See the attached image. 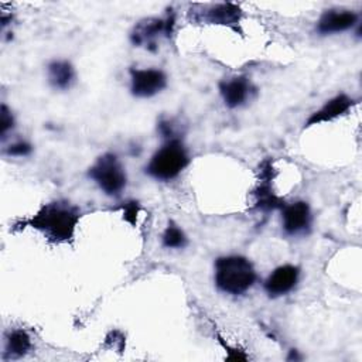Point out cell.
<instances>
[{
  "mask_svg": "<svg viewBox=\"0 0 362 362\" xmlns=\"http://www.w3.org/2000/svg\"><path fill=\"white\" fill-rule=\"evenodd\" d=\"M256 204L257 208L269 211V209H276V208H283L284 202L281 198H279L277 195L273 194V191L270 189L269 185H262L259 187L257 192H256Z\"/></svg>",
  "mask_w": 362,
  "mask_h": 362,
  "instance_id": "15",
  "label": "cell"
},
{
  "mask_svg": "<svg viewBox=\"0 0 362 362\" xmlns=\"http://www.w3.org/2000/svg\"><path fill=\"white\" fill-rule=\"evenodd\" d=\"M256 281L253 264L243 256H223L215 262V283L228 294H242Z\"/></svg>",
  "mask_w": 362,
  "mask_h": 362,
  "instance_id": "2",
  "label": "cell"
},
{
  "mask_svg": "<svg viewBox=\"0 0 362 362\" xmlns=\"http://www.w3.org/2000/svg\"><path fill=\"white\" fill-rule=\"evenodd\" d=\"M74 78L75 72L68 61H54L48 65V81L55 89H68Z\"/></svg>",
  "mask_w": 362,
  "mask_h": 362,
  "instance_id": "13",
  "label": "cell"
},
{
  "mask_svg": "<svg viewBox=\"0 0 362 362\" xmlns=\"http://www.w3.org/2000/svg\"><path fill=\"white\" fill-rule=\"evenodd\" d=\"M89 177L107 195H119L126 187V173L112 153L100 156L89 168Z\"/></svg>",
  "mask_w": 362,
  "mask_h": 362,
  "instance_id": "4",
  "label": "cell"
},
{
  "mask_svg": "<svg viewBox=\"0 0 362 362\" xmlns=\"http://www.w3.org/2000/svg\"><path fill=\"white\" fill-rule=\"evenodd\" d=\"M79 212L68 202L45 204L30 221V226L41 230L55 242H65L74 236Z\"/></svg>",
  "mask_w": 362,
  "mask_h": 362,
  "instance_id": "1",
  "label": "cell"
},
{
  "mask_svg": "<svg viewBox=\"0 0 362 362\" xmlns=\"http://www.w3.org/2000/svg\"><path fill=\"white\" fill-rule=\"evenodd\" d=\"M358 23V16L349 10H329L318 20L317 30L321 34L341 33L352 28Z\"/></svg>",
  "mask_w": 362,
  "mask_h": 362,
  "instance_id": "8",
  "label": "cell"
},
{
  "mask_svg": "<svg viewBox=\"0 0 362 362\" xmlns=\"http://www.w3.org/2000/svg\"><path fill=\"white\" fill-rule=\"evenodd\" d=\"M300 270L293 264H284L274 269L264 280V290L270 297H280L294 288L298 281Z\"/></svg>",
  "mask_w": 362,
  "mask_h": 362,
  "instance_id": "6",
  "label": "cell"
},
{
  "mask_svg": "<svg viewBox=\"0 0 362 362\" xmlns=\"http://www.w3.org/2000/svg\"><path fill=\"white\" fill-rule=\"evenodd\" d=\"M189 157L178 140H170L160 147L146 167V173L156 180L170 181L175 178L187 165Z\"/></svg>",
  "mask_w": 362,
  "mask_h": 362,
  "instance_id": "3",
  "label": "cell"
},
{
  "mask_svg": "<svg viewBox=\"0 0 362 362\" xmlns=\"http://www.w3.org/2000/svg\"><path fill=\"white\" fill-rule=\"evenodd\" d=\"M205 20L212 24H222V25H235L240 20V8L230 3L216 4L205 11Z\"/></svg>",
  "mask_w": 362,
  "mask_h": 362,
  "instance_id": "12",
  "label": "cell"
},
{
  "mask_svg": "<svg viewBox=\"0 0 362 362\" xmlns=\"http://www.w3.org/2000/svg\"><path fill=\"white\" fill-rule=\"evenodd\" d=\"M187 243V238L184 232L174 223H170L163 233V246L170 249L184 247Z\"/></svg>",
  "mask_w": 362,
  "mask_h": 362,
  "instance_id": "16",
  "label": "cell"
},
{
  "mask_svg": "<svg viewBox=\"0 0 362 362\" xmlns=\"http://www.w3.org/2000/svg\"><path fill=\"white\" fill-rule=\"evenodd\" d=\"M6 153L8 156H16V157H23L31 153V146L25 141H17L11 146H8V148L6 150Z\"/></svg>",
  "mask_w": 362,
  "mask_h": 362,
  "instance_id": "17",
  "label": "cell"
},
{
  "mask_svg": "<svg viewBox=\"0 0 362 362\" xmlns=\"http://www.w3.org/2000/svg\"><path fill=\"white\" fill-rule=\"evenodd\" d=\"M174 24L173 18H167V20H147L140 23L136 28L134 33L132 34V41L133 44H143V42H148L151 41L156 35H158L160 33H165L170 34L171 33V27Z\"/></svg>",
  "mask_w": 362,
  "mask_h": 362,
  "instance_id": "11",
  "label": "cell"
},
{
  "mask_svg": "<svg viewBox=\"0 0 362 362\" xmlns=\"http://www.w3.org/2000/svg\"><path fill=\"white\" fill-rule=\"evenodd\" d=\"M354 99H351L349 96L341 93L337 95L335 98L329 99L322 107H320L318 110H315L308 119L305 126H313L317 123H322V122H329L341 115H344L345 112L349 110V107H352L354 105Z\"/></svg>",
  "mask_w": 362,
  "mask_h": 362,
  "instance_id": "10",
  "label": "cell"
},
{
  "mask_svg": "<svg viewBox=\"0 0 362 362\" xmlns=\"http://www.w3.org/2000/svg\"><path fill=\"white\" fill-rule=\"evenodd\" d=\"M311 222L310 206L304 201H297L283 206V229L288 235H297L308 229Z\"/></svg>",
  "mask_w": 362,
  "mask_h": 362,
  "instance_id": "7",
  "label": "cell"
},
{
  "mask_svg": "<svg viewBox=\"0 0 362 362\" xmlns=\"http://www.w3.org/2000/svg\"><path fill=\"white\" fill-rule=\"evenodd\" d=\"M219 90L228 107H238L243 105L250 96L252 85L245 76H236L221 82Z\"/></svg>",
  "mask_w": 362,
  "mask_h": 362,
  "instance_id": "9",
  "label": "cell"
},
{
  "mask_svg": "<svg viewBox=\"0 0 362 362\" xmlns=\"http://www.w3.org/2000/svg\"><path fill=\"white\" fill-rule=\"evenodd\" d=\"M130 90L137 98H150L161 92L167 85V76L160 69H132Z\"/></svg>",
  "mask_w": 362,
  "mask_h": 362,
  "instance_id": "5",
  "label": "cell"
},
{
  "mask_svg": "<svg viewBox=\"0 0 362 362\" xmlns=\"http://www.w3.org/2000/svg\"><path fill=\"white\" fill-rule=\"evenodd\" d=\"M130 216H132V223H134V219L137 216V204L136 202H130L129 205H126L124 208V218L130 222Z\"/></svg>",
  "mask_w": 362,
  "mask_h": 362,
  "instance_id": "19",
  "label": "cell"
},
{
  "mask_svg": "<svg viewBox=\"0 0 362 362\" xmlns=\"http://www.w3.org/2000/svg\"><path fill=\"white\" fill-rule=\"evenodd\" d=\"M1 136L4 137L6 136V133L13 127V124H14V120H13V116H11V113L8 112V109L3 105L1 106Z\"/></svg>",
  "mask_w": 362,
  "mask_h": 362,
  "instance_id": "18",
  "label": "cell"
},
{
  "mask_svg": "<svg viewBox=\"0 0 362 362\" xmlns=\"http://www.w3.org/2000/svg\"><path fill=\"white\" fill-rule=\"evenodd\" d=\"M31 348L30 335L24 329H14L7 335L6 354L10 358H21Z\"/></svg>",
  "mask_w": 362,
  "mask_h": 362,
  "instance_id": "14",
  "label": "cell"
}]
</instances>
